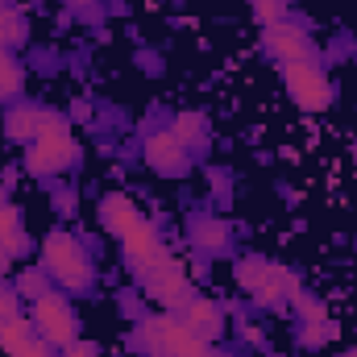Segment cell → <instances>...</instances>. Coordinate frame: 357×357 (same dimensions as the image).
<instances>
[{
	"label": "cell",
	"mask_w": 357,
	"mask_h": 357,
	"mask_svg": "<svg viewBox=\"0 0 357 357\" xmlns=\"http://www.w3.org/2000/svg\"><path fill=\"white\" fill-rule=\"evenodd\" d=\"M133 345L150 357H212V345H204L178 316H146L133 333Z\"/></svg>",
	"instance_id": "cell-1"
},
{
	"label": "cell",
	"mask_w": 357,
	"mask_h": 357,
	"mask_svg": "<svg viewBox=\"0 0 357 357\" xmlns=\"http://www.w3.org/2000/svg\"><path fill=\"white\" fill-rule=\"evenodd\" d=\"M75 162V142H71V129H67V121L59 116V112H42V129H38V137L29 142V150H25V167H29V175H59L63 167H71Z\"/></svg>",
	"instance_id": "cell-2"
},
{
	"label": "cell",
	"mask_w": 357,
	"mask_h": 357,
	"mask_svg": "<svg viewBox=\"0 0 357 357\" xmlns=\"http://www.w3.org/2000/svg\"><path fill=\"white\" fill-rule=\"evenodd\" d=\"M42 266L50 270V278H59L67 291H88L91 287V262L79 245V237H71L67 229L46 233L42 241Z\"/></svg>",
	"instance_id": "cell-3"
},
{
	"label": "cell",
	"mask_w": 357,
	"mask_h": 357,
	"mask_svg": "<svg viewBox=\"0 0 357 357\" xmlns=\"http://www.w3.org/2000/svg\"><path fill=\"white\" fill-rule=\"evenodd\" d=\"M137 282H142V291L150 295V299H158L162 307H175V312H183L195 295H191V278L183 274V266H178L171 254H162L154 266L137 270Z\"/></svg>",
	"instance_id": "cell-4"
},
{
	"label": "cell",
	"mask_w": 357,
	"mask_h": 357,
	"mask_svg": "<svg viewBox=\"0 0 357 357\" xmlns=\"http://www.w3.org/2000/svg\"><path fill=\"white\" fill-rule=\"evenodd\" d=\"M282 79H287V96H291L303 112H324V108L333 104V84H328V75L316 67V59L287 63V67H282Z\"/></svg>",
	"instance_id": "cell-5"
},
{
	"label": "cell",
	"mask_w": 357,
	"mask_h": 357,
	"mask_svg": "<svg viewBox=\"0 0 357 357\" xmlns=\"http://www.w3.org/2000/svg\"><path fill=\"white\" fill-rule=\"evenodd\" d=\"M33 333L46 341V345H59V349H67L71 341H79L75 337V316H71V303L63 299V295H54V291H46L42 299H33Z\"/></svg>",
	"instance_id": "cell-6"
},
{
	"label": "cell",
	"mask_w": 357,
	"mask_h": 357,
	"mask_svg": "<svg viewBox=\"0 0 357 357\" xmlns=\"http://www.w3.org/2000/svg\"><path fill=\"white\" fill-rule=\"evenodd\" d=\"M262 46H266L270 59H278L282 67H287V63H303V59H312V38H307V29L295 25V21H274V25H266Z\"/></svg>",
	"instance_id": "cell-7"
},
{
	"label": "cell",
	"mask_w": 357,
	"mask_h": 357,
	"mask_svg": "<svg viewBox=\"0 0 357 357\" xmlns=\"http://www.w3.org/2000/svg\"><path fill=\"white\" fill-rule=\"evenodd\" d=\"M142 154H146V167L158 171V175H183L187 171V146L178 142L171 129L150 133L146 146H142Z\"/></svg>",
	"instance_id": "cell-8"
},
{
	"label": "cell",
	"mask_w": 357,
	"mask_h": 357,
	"mask_svg": "<svg viewBox=\"0 0 357 357\" xmlns=\"http://www.w3.org/2000/svg\"><path fill=\"white\" fill-rule=\"evenodd\" d=\"M121 245H125V258H129L133 270L154 266V262L167 254V245L158 241V229H154L150 220H137L133 229H125V233H121Z\"/></svg>",
	"instance_id": "cell-9"
},
{
	"label": "cell",
	"mask_w": 357,
	"mask_h": 357,
	"mask_svg": "<svg viewBox=\"0 0 357 357\" xmlns=\"http://www.w3.org/2000/svg\"><path fill=\"white\" fill-rule=\"evenodd\" d=\"M183 324H187L204 345H212V341H220V333H225V312H220L212 299H191V303L183 307Z\"/></svg>",
	"instance_id": "cell-10"
},
{
	"label": "cell",
	"mask_w": 357,
	"mask_h": 357,
	"mask_svg": "<svg viewBox=\"0 0 357 357\" xmlns=\"http://www.w3.org/2000/svg\"><path fill=\"white\" fill-rule=\"evenodd\" d=\"M142 216H137V204L129 199V195H104L100 199V225L108 229V233H125V229H133Z\"/></svg>",
	"instance_id": "cell-11"
},
{
	"label": "cell",
	"mask_w": 357,
	"mask_h": 357,
	"mask_svg": "<svg viewBox=\"0 0 357 357\" xmlns=\"http://www.w3.org/2000/svg\"><path fill=\"white\" fill-rule=\"evenodd\" d=\"M38 129H42V108L38 104H13L8 112H4V133L13 137V142H33L38 137Z\"/></svg>",
	"instance_id": "cell-12"
},
{
	"label": "cell",
	"mask_w": 357,
	"mask_h": 357,
	"mask_svg": "<svg viewBox=\"0 0 357 357\" xmlns=\"http://www.w3.org/2000/svg\"><path fill=\"white\" fill-rule=\"evenodd\" d=\"M295 295H299V278H295V270L274 266V262H270L266 282L254 291V299H258V303H278V299H295Z\"/></svg>",
	"instance_id": "cell-13"
},
{
	"label": "cell",
	"mask_w": 357,
	"mask_h": 357,
	"mask_svg": "<svg viewBox=\"0 0 357 357\" xmlns=\"http://www.w3.org/2000/svg\"><path fill=\"white\" fill-rule=\"evenodd\" d=\"M0 245H4L8 258H25L29 254V233L21 229V216H17L13 204L0 208Z\"/></svg>",
	"instance_id": "cell-14"
},
{
	"label": "cell",
	"mask_w": 357,
	"mask_h": 357,
	"mask_svg": "<svg viewBox=\"0 0 357 357\" xmlns=\"http://www.w3.org/2000/svg\"><path fill=\"white\" fill-rule=\"evenodd\" d=\"M195 245H199V254H225L229 250V225L225 220H199L195 225Z\"/></svg>",
	"instance_id": "cell-15"
},
{
	"label": "cell",
	"mask_w": 357,
	"mask_h": 357,
	"mask_svg": "<svg viewBox=\"0 0 357 357\" xmlns=\"http://www.w3.org/2000/svg\"><path fill=\"white\" fill-rule=\"evenodd\" d=\"M25 38H29V21H25V13L0 4V46H4V50H8V46H25Z\"/></svg>",
	"instance_id": "cell-16"
},
{
	"label": "cell",
	"mask_w": 357,
	"mask_h": 357,
	"mask_svg": "<svg viewBox=\"0 0 357 357\" xmlns=\"http://www.w3.org/2000/svg\"><path fill=\"white\" fill-rule=\"evenodd\" d=\"M29 337H33V320H29V316H13V320L0 324V349H4V354H17Z\"/></svg>",
	"instance_id": "cell-17"
},
{
	"label": "cell",
	"mask_w": 357,
	"mask_h": 357,
	"mask_svg": "<svg viewBox=\"0 0 357 357\" xmlns=\"http://www.w3.org/2000/svg\"><path fill=\"white\" fill-rule=\"evenodd\" d=\"M25 84V71H21V63L13 59V50H4L0 46V100H13L17 91Z\"/></svg>",
	"instance_id": "cell-18"
},
{
	"label": "cell",
	"mask_w": 357,
	"mask_h": 357,
	"mask_svg": "<svg viewBox=\"0 0 357 357\" xmlns=\"http://www.w3.org/2000/svg\"><path fill=\"white\" fill-rule=\"evenodd\" d=\"M233 274H237V287L254 295V291H258V287L266 282V274H270V262H266V258H241V262L233 266Z\"/></svg>",
	"instance_id": "cell-19"
},
{
	"label": "cell",
	"mask_w": 357,
	"mask_h": 357,
	"mask_svg": "<svg viewBox=\"0 0 357 357\" xmlns=\"http://www.w3.org/2000/svg\"><path fill=\"white\" fill-rule=\"evenodd\" d=\"M171 133H175L183 146L199 142V137H204V116H199V112H178L175 121H171Z\"/></svg>",
	"instance_id": "cell-20"
},
{
	"label": "cell",
	"mask_w": 357,
	"mask_h": 357,
	"mask_svg": "<svg viewBox=\"0 0 357 357\" xmlns=\"http://www.w3.org/2000/svg\"><path fill=\"white\" fill-rule=\"evenodd\" d=\"M46 291H50V287H46V274H42V270H25V274L17 278V295H21V299H42Z\"/></svg>",
	"instance_id": "cell-21"
},
{
	"label": "cell",
	"mask_w": 357,
	"mask_h": 357,
	"mask_svg": "<svg viewBox=\"0 0 357 357\" xmlns=\"http://www.w3.org/2000/svg\"><path fill=\"white\" fill-rule=\"evenodd\" d=\"M295 307H299V320H303V324H316V320H328V312H324V303H320V299H312V295H295Z\"/></svg>",
	"instance_id": "cell-22"
},
{
	"label": "cell",
	"mask_w": 357,
	"mask_h": 357,
	"mask_svg": "<svg viewBox=\"0 0 357 357\" xmlns=\"http://www.w3.org/2000/svg\"><path fill=\"white\" fill-rule=\"evenodd\" d=\"M13 316H21V295H17V287L0 282V324L13 320Z\"/></svg>",
	"instance_id": "cell-23"
},
{
	"label": "cell",
	"mask_w": 357,
	"mask_h": 357,
	"mask_svg": "<svg viewBox=\"0 0 357 357\" xmlns=\"http://www.w3.org/2000/svg\"><path fill=\"white\" fill-rule=\"evenodd\" d=\"M328 337H333V324H328V320H316V324H303V345H307V349H320V345H324Z\"/></svg>",
	"instance_id": "cell-24"
},
{
	"label": "cell",
	"mask_w": 357,
	"mask_h": 357,
	"mask_svg": "<svg viewBox=\"0 0 357 357\" xmlns=\"http://www.w3.org/2000/svg\"><path fill=\"white\" fill-rule=\"evenodd\" d=\"M287 4H291V0H254V8H258V17H262L266 25L287 21Z\"/></svg>",
	"instance_id": "cell-25"
},
{
	"label": "cell",
	"mask_w": 357,
	"mask_h": 357,
	"mask_svg": "<svg viewBox=\"0 0 357 357\" xmlns=\"http://www.w3.org/2000/svg\"><path fill=\"white\" fill-rule=\"evenodd\" d=\"M8 357H50V345H46L42 337H29V341H25L17 354H8Z\"/></svg>",
	"instance_id": "cell-26"
},
{
	"label": "cell",
	"mask_w": 357,
	"mask_h": 357,
	"mask_svg": "<svg viewBox=\"0 0 357 357\" xmlns=\"http://www.w3.org/2000/svg\"><path fill=\"white\" fill-rule=\"evenodd\" d=\"M63 357H100V354H96V345H88V341H71L63 349Z\"/></svg>",
	"instance_id": "cell-27"
},
{
	"label": "cell",
	"mask_w": 357,
	"mask_h": 357,
	"mask_svg": "<svg viewBox=\"0 0 357 357\" xmlns=\"http://www.w3.org/2000/svg\"><path fill=\"white\" fill-rule=\"evenodd\" d=\"M63 4H71V8H88L91 0H63Z\"/></svg>",
	"instance_id": "cell-28"
},
{
	"label": "cell",
	"mask_w": 357,
	"mask_h": 357,
	"mask_svg": "<svg viewBox=\"0 0 357 357\" xmlns=\"http://www.w3.org/2000/svg\"><path fill=\"white\" fill-rule=\"evenodd\" d=\"M8 270V254H4V245H0V274Z\"/></svg>",
	"instance_id": "cell-29"
},
{
	"label": "cell",
	"mask_w": 357,
	"mask_h": 357,
	"mask_svg": "<svg viewBox=\"0 0 357 357\" xmlns=\"http://www.w3.org/2000/svg\"><path fill=\"white\" fill-rule=\"evenodd\" d=\"M4 204H8V199H4V191H0V208H4Z\"/></svg>",
	"instance_id": "cell-30"
},
{
	"label": "cell",
	"mask_w": 357,
	"mask_h": 357,
	"mask_svg": "<svg viewBox=\"0 0 357 357\" xmlns=\"http://www.w3.org/2000/svg\"><path fill=\"white\" fill-rule=\"evenodd\" d=\"M345 357H357V354H345Z\"/></svg>",
	"instance_id": "cell-31"
},
{
	"label": "cell",
	"mask_w": 357,
	"mask_h": 357,
	"mask_svg": "<svg viewBox=\"0 0 357 357\" xmlns=\"http://www.w3.org/2000/svg\"><path fill=\"white\" fill-rule=\"evenodd\" d=\"M0 4H4V0H0Z\"/></svg>",
	"instance_id": "cell-32"
},
{
	"label": "cell",
	"mask_w": 357,
	"mask_h": 357,
	"mask_svg": "<svg viewBox=\"0 0 357 357\" xmlns=\"http://www.w3.org/2000/svg\"><path fill=\"white\" fill-rule=\"evenodd\" d=\"M212 357H216V354H212Z\"/></svg>",
	"instance_id": "cell-33"
}]
</instances>
